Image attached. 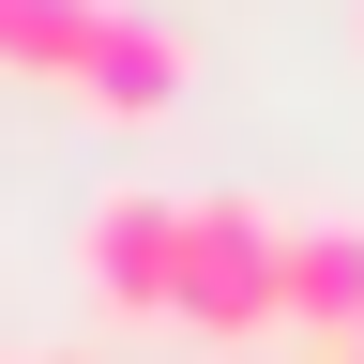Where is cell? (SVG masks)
I'll return each mask as SVG.
<instances>
[{"label":"cell","mask_w":364,"mask_h":364,"mask_svg":"<svg viewBox=\"0 0 364 364\" xmlns=\"http://www.w3.org/2000/svg\"><path fill=\"white\" fill-rule=\"evenodd\" d=\"M167 318L213 334V349L289 334V213L273 198H182V289H167Z\"/></svg>","instance_id":"obj_1"},{"label":"cell","mask_w":364,"mask_h":364,"mask_svg":"<svg viewBox=\"0 0 364 364\" xmlns=\"http://www.w3.org/2000/svg\"><path fill=\"white\" fill-rule=\"evenodd\" d=\"M122 0H0V76H91V46H107Z\"/></svg>","instance_id":"obj_5"},{"label":"cell","mask_w":364,"mask_h":364,"mask_svg":"<svg viewBox=\"0 0 364 364\" xmlns=\"http://www.w3.org/2000/svg\"><path fill=\"white\" fill-rule=\"evenodd\" d=\"M349 31H364V0H349Z\"/></svg>","instance_id":"obj_8"},{"label":"cell","mask_w":364,"mask_h":364,"mask_svg":"<svg viewBox=\"0 0 364 364\" xmlns=\"http://www.w3.org/2000/svg\"><path fill=\"white\" fill-rule=\"evenodd\" d=\"M182 91H198V46H182V16L122 0V16H107V46H91V76H76V107H91V122H167Z\"/></svg>","instance_id":"obj_3"},{"label":"cell","mask_w":364,"mask_h":364,"mask_svg":"<svg viewBox=\"0 0 364 364\" xmlns=\"http://www.w3.org/2000/svg\"><path fill=\"white\" fill-rule=\"evenodd\" d=\"M46 364H91V349H46Z\"/></svg>","instance_id":"obj_6"},{"label":"cell","mask_w":364,"mask_h":364,"mask_svg":"<svg viewBox=\"0 0 364 364\" xmlns=\"http://www.w3.org/2000/svg\"><path fill=\"white\" fill-rule=\"evenodd\" d=\"M289 334L318 364L364 334V213H289Z\"/></svg>","instance_id":"obj_4"},{"label":"cell","mask_w":364,"mask_h":364,"mask_svg":"<svg viewBox=\"0 0 364 364\" xmlns=\"http://www.w3.org/2000/svg\"><path fill=\"white\" fill-rule=\"evenodd\" d=\"M334 364H364V334H349V349H334Z\"/></svg>","instance_id":"obj_7"},{"label":"cell","mask_w":364,"mask_h":364,"mask_svg":"<svg viewBox=\"0 0 364 364\" xmlns=\"http://www.w3.org/2000/svg\"><path fill=\"white\" fill-rule=\"evenodd\" d=\"M76 273L107 318H167L182 289V198H152V182H107V198L76 213Z\"/></svg>","instance_id":"obj_2"}]
</instances>
